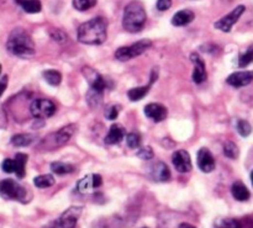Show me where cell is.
I'll use <instances>...</instances> for the list:
<instances>
[{
    "mask_svg": "<svg viewBox=\"0 0 253 228\" xmlns=\"http://www.w3.org/2000/svg\"><path fill=\"white\" fill-rule=\"evenodd\" d=\"M1 169L5 173H15V160L10 159V158H6V159L3 160L1 163Z\"/></svg>",
    "mask_w": 253,
    "mask_h": 228,
    "instance_id": "obj_36",
    "label": "cell"
},
{
    "mask_svg": "<svg viewBox=\"0 0 253 228\" xmlns=\"http://www.w3.org/2000/svg\"><path fill=\"white\" fill-rule=\"evenodd\" d=\"M253 82V71L235 72L226 79V83L234 88H242Z\"/></svg>",
    "mask_w": 253,
    "mask_h": 228,
    "instance_id": "obj_14",
    "label": "cell"
},
{
    "mask_svg": "<svg viewBox=\"0 0 253 228\" xmlns=\"http://www.w3.org/2000/svg\"><path fill=\"white\" fill-rule=\"evenodd\" d=\"M82 74L87 79V82L89 83L92 89L98 90V91H104L106 89V87H108L106 80L103 78V76L98 71L92 68V67H83Z\"/></svg>",
    "mask_w": 253,
    "mask_h": 228,
    "instance_id": "obj_10",
    "label": "cell"
},
{
    "mask_svg": "<svg viewBox=\"0 0 253 228\" xmlns=\"http://www.w3.org/2000/svg\"><path fill=\"white\" fill-rule=\"evenodd\" d=\"M33 184L36 187L40 189H46V187H51L52 185H55V178L52 177L51 174H44V175H38L33 179Z\"/></svg>",
    "mask_w": 253,
    "mask_h": 228,
    "instance_id": "obj_28",
    "label": "cell"
},
{
    "mask_svg": "<svg viewBox=\"0 0 253 228\" xmlns=\"http://www.w3.org/2000/svg\"><path fill=\"white\" fill-rule=\"evenodd\" d=\"M144 115L148 119L153 120L155 122H161V121L166 120L167 116H168V110L163 105H161V104L152 103L144 106Z\"/></svg>",
    "mask_w": 253,
    "mask_h": 228,
    "instance_id": "obj_16",
    "label": "cell"
},
{
    "mask_svg": "<svg viewBox=\"0 0 253 228\" xmlns=\"http://www.w3.org/2000/svg\"><path fill=\"white\" fill-rule=\"evenodd\" d=\"M124 137H125V130L123 126H120L119 123H112L104 142H105V144L112 146V144L120 143L124 139Z\"/></svg>",
    "mask_w": 253,
    "mask_h": 228,
    "instance_id": "obj_18",
    "label": "cell"
},
{
    "mask_svg": "<svg viewBox=\"0 0 253 228\" xmlns=\"http://www.w3.org/2000/svg\"><path fill=\"white\" fill-rule=\"evenodd\" d=\"M8 76H4L3 78L0 79V96L3 95V92L5 91L6 88H8Z\"/></svg>",
    "mask_w": 253,
    "mask_h": 228,
    "instance_id": "obj_40",
    "label": "cell"
},
{
    "mask_svg": "<svg viewBox=\"0 0 253 228\" xmlns=\"http://www.w3.org/2000/svg\"><path fill=\"white\" fill-rule=\"evenodd\" d=\"M82 207H69L68 210H65L60 218L52 221L44 228H76L77 221H78L79 216L82 213Z\"/></svg>",
    "mask_w": 253,
    "mask_h": 228,
    "instance_id": "obj_7",
    "label": "cell"
},
{
    "mask_svg": "<svg viewBox=\"0 0 253 228\" xmlns=\"http://www.w3.org/2000/svg\"><path fill=\"white\" fill-rule=\"evenodd\" d=\"M6 48L11 55L21 58H30L35 55V44L24 29L16 28L11 31L6 42Z\"/></svg>",
    "mask_w": 253,
    "mask_h": 228,
    "instance_id": "obj_2",
    "label": "cell"
},
{
    "mask_svg": "<svg viewBox=\"0 0 253 228\" xmlns=\"http://www.w3.org/2000/svg\"><path fill=\"white\" fill-rule=\"evenodd\" d=\"M0 195L6 200H16L25 202L28 193L15 180L5 179L0 182Z\"/></svg>",
    "mask_w": 253,
    "mask_h": 228,
    "instance_id": "obj_6",
    "label": "cell"
},
{
    "mask_svg": "<svg viewBox=\"0 0 253 228\" xmlns=\"http://www.w3.org/2000/svg\"><path fill=\"white\" fill-rule=\"evenodd\" d=\"M16 3L21 5L28 14H37L42 9L41 1L40 0H16Z\"/></svg>",
    "mask_w": 253,
    "mask_h": 228,
    "instance_id": "obj_22",
    "label": "cell"
},
{
    "mask_svg": "<svg viewBox=\"0 0 253 228\" xmlns=\"http://www.w3.org/2000/svg\"><path fill=\"white\" fill-rule=\"evenodd\" d=\"M35 139L33 135L30 133H20V135H15L11 137V144L15 147H28Z\"/></svg>",
    "mask_w": 253,
    "mask_h": 228,
    "instance_id": "obj_23",
    "label": "cell"
},
{
    "mask_svg": "<svg viewBox=\"0 0 253 228\" xmlns=\"http://www.w3.org/2000/svg\"><path fill=\"white\" fill-rule=\"evenodd\" d=\"M51 36L56 42H58V44H64V42L67 41V36H65V33L63 32V31L57 30V29H53V30L51 31Z\"/></svg>",
    "mask_w": 253,
    "mask_h": 228,
    "instance_id": "obj_37",
    "label": "cell"
},
{
    "mask_svg": "<svg viewBox=\"0 0 253 228\" xmlns=\"http://www.w3.org/2000/svg\"><path fill=\"white\" fill-rule=\"evenodd\" d=\"M245 10H246L245 5L236 6V8H235L234 10L230 13V14H227L226 16L221 17L219 21H216L214 26H215V29H218V30L222 31V32H230L232 29V26H234V25L238 21L239 17L242 16V14L245 13Z\"/></svg>",
    "mask_w": 253,
    "mask_h": 228,
    "instance_id": "obj_9",
    "label": "cell"
},
{
    "mask_svg": "<svg viewBox=\"0 0 253 228\" xmlns=\"http://www.w3.org/2000/svg\"><path fill=\"white\" fill-rule=\"evenodd\" d=\"M156 6H157V9L159 11H166L168 10V9H171L172 0H157Z\"/></svg>",
    "mask_w": 253,
    "mask_h": 228,
    "instance_id": "obj_39",
    "label": "cell"
},
{
    "mask_svg": "<svg viewBox=\"0 0 253 228\" xmlns=\"http://www.w3.org/2000/svg\"><path fill=\"white\" fill-rule=\"evenodd\" d=\"M152 46V42L150 40H141L139 42H135L134 45L131 46H125L120 47L115 52V58L120 62H126V61H130L131 58H135L137 56H141L142 53L147 51L150 47Z\"/></svg>",
    "mask_w": 253,
    "mask_h": 228,
    "instance_id": "obj_5",
    "label": "cell"
},
{
    "mask_svg": "<svg viewBox=\"0 0 253 228\" xmlns=\"http://www.w3.org/2000/svg\"><path fill=\"white\" fill-rule=\"evenodd\" d=\"M108 37V21L104 17H94L78 28L77 38L84 45H103Z\"/></svg>",
    "mask_w": 253,
    "mask_h": 228,
    "instance_id": "obj_1",
    "label": "cell"
},
{
    "mask_svg": "<svg viewBox=\"0 0 253 228\" xmlns=\"http://www.w3.org/2000/svg\"><path fill=\"white\" fill-rule=\"evenodd\" d=\"M44 78L49 85L52 87H58L62 82V74L56 69H48V71L44 72Z\"/></svg>",
    "mask_w": 253,
    "mask_h": 228,
    "instance_id": "obj_27",
    "label": "cell"
},
{
    "mask_svg": "<svg viewBox=\"0 0 253 228\" xmlns=\"http://www.w3.org/2000/svg\"><path fill=\"white\" fill-rule=\"evenodd\" d=\"M147 20V15L144 11L143 5L140 1H131L124 10L123 26L127 32H140L144 28Z\"/></svg>",
    "mask_w": 253,
    "mask_h": 228,
    "instance_id": "obj_3",
    "label": "cell"
},
{
    "mask_svg": "<svg viewBox=\"0 0 253 228\" xmlns=\"http://www.w3.org/2000/svg\"><path fill=\"white\" fill-rule=\"evenodd\" d=\"M251 63H253V45H251L243 53H241L238 58V65L241 68H246Z\"/></svg>",
    "mask_w": 253,
    "mask_h": 228,
    "instance_id": "obj_30",
    "label": "cell"
},
{
    "mask_svg": "<svg viewBox=\"0 0 253 228\" xmlns=\"http://www.w3.org/2000/svg\"><path fill=\"white\" fill-rule=\"evenodd\" d=\"M126 144H127L130 148H132V150L140 147V144H141V137H140L139 133L136 132L128 133L127 136H126Z\"/></svg>",
    "mask_w": 253,
    "mask_h": 228,
    "instance_id": "obj_34",
    "label": "cell"
},
{
    "mask_svg": "<svg viewBox=\"0 0 253 228\" xmlns=\"http://www.w3.org/2000/svg\"><path fill=\"white\" fill-rule=\"evenodd\" d=\"M198 167L204 173H211L215 169V159L207 148H200L198 152Z\"/></svg>",
    "mask_w": 253,
    "mask_h": 228,
    "instance_id": "obj_15",
    "label": "cell"
},
{
    "mask_svg": "<svg viewBox=\"0 0 253 228\" xmlns=\"http://www.w3.org/2000/svg\"><path fill=\"white\" fill-rule=\"evenodd\" d=\"M15 160V174L19 179H22L26 174V163L29 160V155L25 153H17L14 158Z\"/></svg>",
    "mask_w": 253,
    "mask_h": 228,
    "instance_id": "obj_21",
    "label": "cell"
},
{
    "mask_svg": "<svg viewBox=\"0 0 253 228\" xmlns=\"http://www.w3.org/2000/svg\"><path fill=\"white\" fill-rule=\"evenodd\" d=\"M237 131H238L239 136L242 137H248L252 132V126L250 125V122L245 121V120H239L237 122Z\"/></svg>",
    "mask_w": 253,
    "mask_h": 228,
    "instance_id": "obj_33",
    "label": "cell"
},
{
    "mask_svg": "<svg viewBox=\"0 0 253 228\" xmlns=\"http://www.w3.org/2000/svg\"><path fill=\"white\" fill-rule=\"evenodd\" d=\"M231 193L232 196H234L237 201H247L251 196L247 186H246L242 182H234L231 187Z\"/></svg>",
    "mask_w": 253,
    "mask_h": 228,
    "instance_id": "obj_20",
    "label": "cell"
},
{
    "mask_svg": "<svg viewBox=\"0 0 253 228\" xmlns=\"http://www.w3.org/2000/svg\"><path fill=\"white\" fill-rule=\"evenodd\" d=\"M78 130V126L71 123L68 126H64L61 130L56 131L52 135L47 136L46 138L42 141L41 146H40V150L44 151H52V150H57L60 147L64 146L69 139L73 137L74 133Z\"/></svg>",
    "mask_w": 253,
    "mask_h": 228,
    "instance_id": "obj_4",
    "label": "cell"
},
{
    "mask_svg": "<svg viewBox=\"0 0 253 228\" xmlns=\"http://www.w3.org/2000/svg\"><path fill=\"white\" fill-rule=\"evenodd\" d=\"M151 84L144 85V87H139V88H132L127 91V96L131 101H139L141 99H143L144 96L147 95L148 91H150Z\"/></svg>",
    "mask_w": 253,
    "mask_h": 228,
    "instance_id": "obj_24",
    "label": "cell"
},
{
    "mask_svg": "<svg viewBox=\"0 0 253 228\" xmlns=\"http://www.w3.org/2000/svg\"><path fill=\"white\" fill-rule=\"evenodd\" d=\"M153 155H155V153H153V150L150 146L142 147V148H140L139 150V152H137V157L141 158V159L143 160L152 159Z\"/></svg>",
    "mask_w": 253,
    "mask_h": 228,
    "instance_id": "obj_35",
    "label": "cell"
},
{
    "mask_svg": "<svg viewBox=\"0 0 253 228\" xmlns=\"http://www.w3.org/2000/svg\"><path fill=\"white\" fill-rule=\"evenodd\" d=\"M30 112L35 119H47L56 112V105L47 99H37L30 104Z\"/></svg>",
    "mask_w": 253,
    "mask_h": 228,
    "instance_id": "obj_8",
    "label": "cell"
},
{
    "mask_svg": "<svg viewBox=\"0 0 253 228\" xmlns=\"http://www.w3.org/2000/svg\"><path fill=\"white\" fill-rule=\"evenodd\" d=\"M51 170L55 174H58V175H64V174L73 173L76 168L72 164L63 163V162H53L51 164Z\"/></svg>",
    "mask_w": 253,
    "mask_h": 228,
    "instance_id": "obj_26",
    "label": "cell"
},
{
    "mask_svg": "<svg viewBox=\"0 0 253 228\" xmlns=\"http://www.w3.org/2000/svg\"><path fill=\"white\" fill-rule=\"evenodd\" d=\"M103 184V178L99 174H89L83 179H80L77 184V189L80 194H87L93 191L96 187L101 186Z\"/></svg>",
    "mask_w": 253,
    "mask_h": 228,
    "instance_id": "obj_12",
    "label": "cell"
},
{
    "mask_svg": "<svg viewBox=\"0 0 253 228\" xmlns=\"http://www.w3.org/2000/svg\"><path fill=\"white\" fill-rule=\"evenodd\" d=\"M195 19V15L191 10H180L178 11L177 14H174V16L172 17V25L173 26H185V25H189L193 20Z\"/></svg>",
    "mask_w": 253,
    "mask_h": 228,
    "instance_id": "obj_19",
    "label": "cell"
},
{
    "mask_svg": "<svg viewBox=\"0 0 253 228\" xmlns=\"http://www.w3.org/2000/svg\"><path fill=\"white\" fill-rule=\"evenodd\" d=\"M98 0H73V6L78 11H87L94 8Z\"/></svg>",
    "mask_w": 253,
    "mask_h": 228,
    "instance_id": "obj_31",
    "label": "cell"
},
{
    "mask_svg": "<svg viewBox=\"0 0 253 228\" xmlns=\"http://www.w3.org/2000/svg\"><path fill=\"white\" fill-rule=\"evenodd\" d=\"M190 61L194 64V72H193V80L195 84H202L206 80V68H205V62L198 53H191Z\"/></svg>",
    "mask_w": 253,
    "mask_h": 228,
    "instance_id": "obj_13",
    "label": "cell"
},
{
    "mask_svg": "<svg viewBox=\"0 0 253 228\" xmlns=\"http://www.w3.org/2000/svg\"><path fill=\"white\" fill-rule=\"evenodd\" d=\"M151 177L155 182H166L171 179V170L163 162H157L151 168Z\"/></svg>",
    "mask_w": 253,
    "mask_h": 228,
    "instance_id": "obj_17",
    "label": "cell"
},
{
    "mask_svg": "<svg viewBox=\"0 0 253 228\" xmlns=\"http://www.w3.org/2000/svg\"><path fill=\"white\" fill-rule=\"evenodd\" d=\"M172 163H173L174 168L179 173H189L191 170V168H193L190 155L184 150L175 151L173 153V155H172Z\"/></svg>",
    "mask_w": 253,
    "mask_h": 228,
    "instance_id": "obj_11",
    "label": "cell"
},
{
    "mask_svg": "<svg viewBox=\"0 0 253 228\" xmlns=\"http://www.w3.org/2000/svg\"><path fill=\"white\" fill-rule=\"evenodd\" d=\"M251 182H252V185H253V171L251 173Z\"/></svg>",
    "mask_w": 253,
    "mask_h": 228,
    "instance_id": "obj_42",
    "label": "cell"
},
{
    "mask_svg": "<svg viewBox=\"0 0 253 228\" xmlns=\"http://www.w3.org/2000/svg\"><path fill=\"white\" fill-rule=\"evenodd\" d=\"M117 116H119V107H117V106H111V107H109V109L106 110L105 117L108 120L114 121V120L117 119Z\"/></svg>",
    "mask_w": 253,
    "mask_h": 228,
    "instance_id": "obj_38",
    "label": "cell"
},
{
    "mask_svg": "<svg viewBox=\"0 0 253 228\" xmlns=\"http://www.w3.org/2000/svg\"><path fill=\"white\" fill-rule=\"evenodd\" d=\"M0 71H1V67H0Z\"/></svg>",
    "mask_w": 253,
    "mask_h": 228,
    "instance_id": "obj_43",
    "label": "cell"
},
{
    "mask_svg": "<svg viewBox=\"0 0 253 228\" xmlns=\"http://www.w3.org/2000/svg\"><path fill=\"white\" fill-rule=\"evenodd\" d=\"M178 228H196V227H194L193 225H190V223H180L179 225V227Z\"/></svg>",
    "mask_w": 253,
    "mask_h": 228,
    "instance_id": "obj_41",
    "label": "cell"
},
{
    "mask_svg": "<svg viewBox=\"0 0 253 228\" xmlns=\"http://www.w3.org/2000/svg\"><path fill=\"white\" fill-rule=\"evenodd\" d=\"M223 154L230 159H237L239 155L238 147L232 141H227L223 144Z\"/></svg>",
    "mask_w": 253,
    "mask_h": 228,
    "instance_id": "obj_29",
    "label": "cell"
},
{
    "mask_svg": "<svg viewBox=\"0 0 253 228\" xmlns=\"http://www.w3.org/2000/svg\"><path fill=\"white\" fill-rule=\"evenodd\" d=\"M103 101V91H98V90H94L90 88L89 91L87 92V103L88 105L94 109V107H98L99 105Z\"/></svg>",
    "mask_w": 253,
    "mask_h": 228,
    "instance_id": "obj_25",
    "label": "cell"
},
{
    "mask_svg": "<svg viewBox=\"0 0 253 228\" xmlns=\"http://www.w3.org/2000/svg\"><path fill=\"white\" fill-rule=\"evenodd\" d=\"M216 228H242L241 223L235 218H223V220L218 221Z\"/></svg>",
    "mask_w": 253,
    "mask_h": 228,
    "instance_id": "obj_32",
    "label": "cell"
}]
</instances>
